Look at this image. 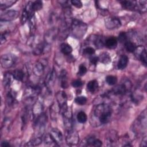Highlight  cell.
<instances>
[{
    "label": "cell",
    "mask_w": 147,
    "mask_h": 147,
    "mask_svg": "<svg viewBox=\"0 0 147 147\" xmlns=\"http://www.w3.org/2000/svg\"><path fill=\"white\" fill-rule=\"evenodd\" d=\"M140 59L142 63V64L146 66L147 64V54L145 49H144L140 54Z\"/></svg>",
    "instance_id": "cell-29"
},
{
    "label": "cell",
    "mask_w": 147,
    "mask_h": 147,
    "mask_svg": "<svg viewBox=\"0 0 147 147\" xmlns=\"http://www.w3.org/2000/svg\"><path fill=\"white\" fill-rule=\"evenodd\" d=\"M75 102L76 103L79 105H83L87 102V98L84 96L78 97L75 98Z\"/></svg>",
    "instance_id": "cell-30"
},
{
    "label": "cell",
    "mask_w": 147,
    "mask_h": 147,
    "mask_svg": "<svg viewBox=\"0 0 147 147\" xmlns=\"http://www.w3.org/2000/svg\"><path fill=\"white\" fill-rule=\"evenodd\" d=\"M16 58L12 54L3 55L1 58V66L5 68L11 67L15 63Z\"/></svg>",
    "instance_id": "cell-4"
},
{
    "label": "cell",
    "mask_w": 147,
    "mask_h": 147,
    "mask_svg": "<svg viewBox=\"0 0 147 147\" xmlns=\"http://www.w3.org/2000/svg\"><path fill=\"white\" fill-rule=\"evenodd\" d=\"M57 100L59 103V105L60 106V108L61 109H64L67 106V95L65 92L64 91H59L56 95Z\"/></svg>",
    "instance_id": "cell-9"
},
{
    "label": "cell",
    "mask_w": 147,
    "mask_h": 147,
    "mask_svg": "<svg viewBox=\"0 0 147 147\" xmlns=\"http://www.w3.org/2000/svg\"><path fill=\"white\" fill-rule=\"evenodd\" d=\"M102 142L101 141H100L98 139L94 138V140L93 141V145L92 146L97 147V146H102Z\"/></svg>",
    "instance_id": "cell-39"
},
{
    "label": "cell",
    "mask_w": 147,
    "mask_h": 147,
    "mask_svg": "<svg viewBox=\"0 0 147 147\" xmlns=\"http://www.w3.org/2000/svg\"><path fill=\"white\" fill-rule=\"evenodd\" d=\"M95 47L98 48H102L105 46V40L102 36H97L94 40Z\"/></svg>",
    "instance_id": "cell-16"
},
{
    "label": "cell",
    "mask_w": 147,
    "mask_h": 147,
    "mask_svg": "<svg viewBox=\"0 0 147 147\" xmlns=\"http://www.w3.org/2000/svg\"><path fill=\"white\" fill-rule=\"evenodd\" d=\"M90 63L94 65H96L99 61V58L97 56H93L90 59Z\"/></svg>",
    "instance_id": "cell-40"
},
{
    "label": "cell",
    "mask_w": 147,
    "mask_h": 147,
    "mask_svg": "<svg viewBox=\"0 0 147 147\" xmlns=\"http://www.w3.org/2000/svg\"><path fill=\"white\" fill-rule=\"evenodd\" d=\"M1 145L2 146H4V147H8V146H11L10 144H9V143L8 142H7V141H3V142L1 143Z\"/></svg>",
    "instance_id": "cell-42"
},
{
    "label": "cell",
    "mask_w": 147,
    "mask_h": 147,
    "mask_svg": "<svg viewBox=\"0 0 147 147\" xmlns=\"http://www.w3.org/2000/svg\"><path fill=\"white\" fill-rule=\"evenodd\" d=\"M83 85V82L80 80H75L72 82V86L74 87H80Z\"/></svg>",
    "instance_id": "cell-38"
},
{
    "label": "cell",
    "mask_w": 147,
    "mask_h": 147,
    "mask_svg": "<svg viewBox=\"0 0 147 147\" xmlns=\"http://www.w3.org/2000/svg\"><path fill=\"white\" fill-rule=\"evenodd\" d=\"M50 134L58 146L61 145V144L63 143V137L62 132L59 130H58L57 128L52 129Z\"/></svg>",
    "instance_id": "cell-8"
},
{
    "label": "cell",
    "mask_w": 147,
    "mask_h": 147,
    "mask_svg": "<svg viewBox=\"0 0 147 147\" xmlns=\"http://www.w3.org/2000/svg\"><path fill=\"white\" fill-rule=\"evenodd\" d=\"M11 81V75L8 74H7L5 75L4 79V85L5 86H9L10 85Z\"/></svg>",
    "instance_id": "cell-36"
},
{
    "label": "cell",
    "mask_w": 147,
    "mask_h": 147,
    "mask_svg": "<svg viewBox=\"0 0 147 147\" xmlns=\"http://www.w3.org/2000/svg\"><path fill=\"white\" fill-rule=\"evenodd\" d=\"M67 143L71 145H75L79 142V135L77 132L72 129L67 130L66 137Z\"/></svg>",
    "instance_id": "cell-5"
},
{
    "label": "cell",
    "mask_w": 147,
    "mask_h": 147,
    "mask_svg": "<svg viewBox=\"0 0 147 147\" xmlns=\"http://www.w3.org/2000/svg\"><path fill=\"white\" fill-rule=\"evenodd\" d=\"M16 93H15V91H11L8 93V94L7 95V102L9 105H11L13 103V102H15V100L16 99Z\"/></svg>",
    "instance_id": "cell-24"
},
{
    "label": "cell",
    "mask_w": 147,
    "mask_h": 147,
    "mask_svg": "<svg viewBox=\"0 0 147 147\" xmlns=\"http://www.w3.org/2000/svg\"><path fill=\"white\" fill-rule=\"evenodd\" d=\"M147 145V144H146V137H145L143 139H142V141L141 142V146H146Z\"/></svg>",
    "instance_id": "cell-41"
},
{
    "label": "cell",
    "mask_w": 147,
    "mask_h": 147,
    "mask_svg": "<svg viewBox=\"0 0 147 147\" xmlns=\"http://www.w3.org/2000/svg\"><path fill=\"white\" fill-rule=\"evenodd\" d=\"M128 63V57L125 55H122L120 56L117 64V67L119 70H124L127 66Z\"/></svg>",
    "instance_id": "cell-12"
},
{
    "label": "cell",
    "mask_w": 147,
    "mask_h": 147,
    "mask_svg": "<svg viewBox=\"0 0 147 147\" xmlns=\"http://www.w3.org/2000/svg\"><path fill=\"white\" fill-rule=\"evenodd\" d=\"M13 77L17 81H22L24 77V73L20 70H16L13 71L12 74Z\"/></svg>",
    "instance_id": "cell-18"
},
{
    "label": "cell",
    "mask_w": 147,
    "mask_h": 147,
    "mask_svg": "<svg viewBox=\"0 0 147 147\" xmlns=\"http://www.w3.org/2000/svg\"><path fill=\"white\" fill-rule=\"evenodd\" d=\"M71 4L77 8H81L83 7L82 3L79 0H72Z\"/></svg>",
    "instance_id": "cell-35"
},
{
    "label": "cell",
    "mask_w": 147,
    "mask_h": 147,
    "mask_svg": "<svg viewBox=\"0 0 147 147\" xmlns=\"http://www.w3.org/2000/svg\"><path fill=\"white\" fill-rule=\"evenodd\" d=\"M47 118L45 115L41 114L38 116L36 122V130L37 132V135L39 137L43 135V132L44 131V128L46 124Z\"/></svg>",
    "instance_id": "cell-3"
},
{
    "label": "cell",
    "mask_w": 147,
    "mask_h": 147,
    "mask_svg": "<svg viewBox=\"0 0 147 147\" xmlns=\"http://www.w3.org/2000/svg\"><path fill=\"white\" fill-rule=\"evenodd\" d=\"M87 29V25L80 20L74 19L71 23V30L73 36L81 38L85 34Z\"/></svg>",
    "instance_id": "cell-2"
},
{
    "label": "cell",
    "mask_w": 147,
    "mask_h": 147,
    "mask_svg": "<svg viewBox=\"0 0 147 147\" xmlns=\"http://www.w3.org/2000/svg\"><path fill=\"white\" fill-rule=\"evenodd\" d=\"M119 40L121 43H125L126 42H128L127 36H126L125 33L121 32L119 34Z\"/></svg>",
    "instance_id": "cell-32"
},
{
    "label": "cell",
    "mask_w": 147,
    "mask_h": 147,
    "mask_svg": "<svg viewBox=\"0 0 147 147\" xmlns=\"http://www.w3.org/2000/svg\"><path fill=\"white\" fill-rule=\"evenodd\" d=\"M95 50L91 47H87L83 50V53L86 55H93L95 54Z\"/></svg>",
    "instance_id": "cell-33"
},
{
    "label": "cell",
    "mask_w": 147,
    "mask_h": 147,
    "mask_svg": "<svg viewBox=\"0 0 147 147\" xmlns=\"http://www.w3.org/2000/svg\"><path fill=\"white\" fill-rule=\"evenodd\" d=\"M118 42L116 38L114 37H110L105 40V46L109 49H115L117 47Z\"/></svg>",
    "instance_id": "cell-11"
},
{
    "label": "cell",
    "mask_w": 147,
    "mask_h": 147,
    "mask_svg": "<svg viewBox=\"0 0 147 147\" xmlns=\"http://www.w3.org/2000/svg\"><path fill=\"white\" fill-rule=\"evenodd\" d=\"M125 48H126V50L129 52H130V53H133L134 52L137 47H136V46L134 43H133V42H130V41H128L126 42L125 43Z\"/></svg>",
    "instance_id": "cell-22"
},
{
    "label": "cell",
    "mask_w": 147,
    "mask_h": 147,
    "mask_svg": "<svg viewBox=\"0 0 147 147\" xmlns=\"http://www.w3.org/2000/svg\"><path fill=\"white\" fill-rule=\"evenodd\" d=\"M94 115L98 118L99 122L105 124L107 123L112 117V110L107 105H98L94 110Z\"/></svg>",
    "instance_id": "cell-1"
},
{
    "label": "cell",
    "mask_w": 147,
    "mask_h": 147,
    "mask_svg": "<svg viewBox=\"0 0 147 147\" xmlns=\"http://www.w3.org/2000/svg\"><path fill=\"white\" fill-rule=\"evenodd\" d=\"M126 91V87L125 85H120L113 89V92L115 94L122 95L125 93Z\"/></svg>",
    "instance_id": "cell-19"
},
{
    "label": "cell",
    "mask_w": 147,
    "mask_h": 147,
    "mask_svg": "<svg viewBox=\"0 0 147 147\" xmlns=\"http://www.w3.org/2000/svg\"><path fill=\"white\" fill-rule=\"evenodd\" d=\"M122 7L128 10H136L137 9V1H120Z\"/></svg>",
    "instance_id": "cell-10"
},
{
    "label": "cell",
    "mask_w": 147,
    "mask_h": 147,
    "mask_svg": "<svg viewBox=\"0 0 147 147\" xmlns=\"http://www.w3.org/2000/svg\"><path fill=\"white\" fill-rule=\"evenodd\" d=\"M44 141L45 144L46 145H51V146H52V145H57L55 143L54 140L52 139V138L51 137V135L50 134H47L44 137Z\"/></svg>",
    "instance_id": "cell-27"
},
{
    "label": "cell",
    "mask_w": 147,
    "mask_h": 147,
    "mask_svg": "<svg viewBox=\"0 0 147 147\" xmlns=\"http://www.w3.org/2000/svg\"><path fill=\"white\" fill-rule=\"evenodd\" d=\"M87 120L86 114L83 112H80L77 115V120L80 123H85Z\"/></svg>",
    "instance_id": "cell-25"
},
{
    "label": "cell",
    "mask_w": 147,
    "mask_h": 147,
    "mask_svg": "<svg viewBox=\"0 0 147 147\" xmlns=\"http://www.w3.org/2000/svg\"><path fill=\"white\" fill-rule=\"evenodd\" d=\"M99 58V60H100L101 62L104 64H107L111 61V58L110 57L109 55L107 53H103L101 54Z\"/></svg>",
    "instance_id": "cell-23"
},
{
    "label": "cell",
    "mask_w": 147,
    "mask_h": 147,
    "mask_svg": "<svg viewBox=\"0 0 147 147\" xmlns=\"http://www.w3.org/2000/svg\"><path fill=\"white\" fill-rule=\"evenodd\" d=\"M43 7V2L42 1H36L32 3V9L34 12L42 9Z\"/></svg>",
    "instance_id": "cell-26"
},
{
    "label": "cell",
    "mask_w": 147,
    "mask_h": 147,
    "mask_svg": "<svg viewBox=\"0 0 147 147\" xmlns=\"http://www.w3.org/2000/svg\"><path fill=\"white\" fill-rule=\"evenodd\" d=\"M44 70V66L42 62H39L36 64L34 68V72L38 76H40L43 74Z\"/></svg>",
    "instance_id": "cell-13"
},
{
    "label": "cell",
    "mask_w": 147,
    "mask_h": 147,
    "mask_svg": "<svg viewBox=\"0 0 147 147\" xmlns=\"http://www.w3.org/2000/svg\"><path fill=\"white\" fill-rule=\"evenodd\" d=\"M42 142V139L40 138V137H38L36 138L34 140H31V141L28 142L26 144L27 146H36L39 145L40 143Z\"/></svg>",
    "instance_id": "cell-31"
},
{
    "label": "cell",
    "mask_w": 147,
    "mask_h": 147,
    "mask_svg": "<svg viewBox=\"0 0 147 147\" xmlns=\"http://www.w3.org/2000/svg\"><path fill=\"white\" fill-rule=\"evenodd\" d=\"M111 136H109V137L107 138L108 140V142L109 143H110V145H112V144L115 143L116 141V134H112L111 133Z\"/></svg>",
    "instance_id": "cell-37"
},
{
    "label": "cell",
    "mask_w": 147,
    "mask_h": 147,
    "mask_svg": "<svg viewBox=\"0 0 147 147\" xmlns=\"http://www.w3.org/2000/svg\"><path fill=\"white\" fill-rule=\"evenodd\" d=\"M60 79H61V86L64 89L67 88L68 86L67 81V72L65 70H63L61 72Z\"/></svg>",
    "instance_id": "cell-20"
},
{
    "label": "cell",
    "mask_w": 147,
    "mask_h": 147,
    "mask_svg": "<svg viewBox=\"0 0 147 147\" xmlns=\"http://www.w3.org/2000/svg\"><path fill=\"white\" fill-rule=\"evenodd\" d=\"M106 83L109 85H115L117 82V78L116 77L113 75H109L106 78Z\"/></svg>",
    "instance_id": "cell-28"
},
{
    "label": "cell",
    "mask_w": 147,
    "mask_h": 147,
    "mask_svg": "<svg viewBox=\"0 0 147 147\" xmlns=\"http://www.w3.org/2000/svg\"><path fill=\"white\" fill-rule=\"evenodd\" d=\"M17 1H0V4H1V9L2 10L8 8L9 7L12 6Z\"/></svg>",
    "instance_id": "cell-21"
},
{
    "label": "cell",
    "mask_w": 147,
    "mask_h": 147,
    "mask_svg": "<svg viewBox=\"0 0 147 147\" xmlns=\"http://www.w3.org/2000/svg\"><path fill=\"white\" fill-rule=\"evenodd\" d=\"M55 36H56V30L55 29H51L50 31H48L45 37L46 41V42L48 43H50L52 42Z\"/></svg>",
    "instance_id": "cell-14"
},
{
    "label": "cell",
    "mask_w": 147,
    "mask_h": 147,
    "mask_svg": "<svg viewBox=\"0 0 147 147\" xmlns=\"http://www.w3.org/2000/svg\"><path fill=\"white\" fill-rule=\"evenodd\" d=\"M87 87L90 92H91V93L95 92L98 87V83L97 81L93 80V81H90L89 82V83L87 84Z\"/></svg>",
    "instance_id": "cell-17"
},
{
    "label": "cell",
    "mask_w": 147,
    "mask_h": 147,
    "mask_svg": "<svg viewBox=\"0 0 147 147\" xmlns=\"http://www.w3.org/2000/svg\"><path fill=\"white\" fill-rule=\"evenodd\" d=\"M61 52L64 55H70L72 51V48L67 43H62L60 45Z\"/></svg>",
    "instance_id": "cell-15"
},
{
    "label": "cell",
    "mask_w": 147,
    "mask_h": 147,
    "mask_svg": "<svg viewBox=\"0 0 147 147\" xmlns=\"http://www.w3.org/2000/svg\"><path fill=\"white\" fill-rule=\"evenodd\" d=\"M87 68L83 66V64L79 66V72H78V74L81 76H83L86 74V73L87 72Z\"/></svg>",
    "instance_id": "cell-34"
},
{
    "label": "cell",
    "mask_w": 147,
    "mask_h": 147,
    "mask_svg": "<svg viewBox=\"0 0 147 147\" xmlns=\"http://www.w3.org/2000/svg\"><path fill=\"white\" fill-rule=\"evenodd\" d=\"M121 21L117 17H111L105 20V26L109 29H115L121 26Z\"/></svg>",
    "instance_id": "cell-6"
},
{
    "label": "cell",
    "mask_w": 147,
    "mask_h": 147,
    "mask_svg": "<svg viewBox=\"0 0 147 147\" xmlns=\"http://www.w3.org/2000/svg\"><path fill=\"white\" fill-rule=\"evenodd\" d=\"M19 15V12L15 10H9L5 11L1 14V21H10L15 20Z\"/></svg>",
    "instance_id": "cell-7"
}]
</instances>
